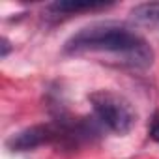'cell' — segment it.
<instances>
[{"label":"cell","instance_id":"1","mask_svg":"<svg viewBox=\"0 0 159 159\" xmlns=\"http://www.w3.org/2000/svg\"><path fill=\"white\" fill-rule=\"evenodd\" d=\"M67 54H105L116 66L148 69L153 64V49L133 28L120 23H94L75 32L64 45Z\"/></svg>","mask_w":159,"mask_h":159},{"label":"cell","instance_id":"2","mask_svg":"<svg viewBox=\"0 0 159 159\" xmlns=\"http://www.w3.org/2000/svg\"><path fill=\"white\" fill-rule=\"evenodd\" d=\"M88 101L94 109V116L105 129L116 135H127L133 129L137 122V111L122 94L112 90H96L88 94Z\"/></svg>","mask_w":159,"mask_h":159},{"label":"cell","instance_id":"3","mask_svg":"<svg viewBox=\"0 0 159 159\" xmlns=\"http://www.w3.org/2000/svg\"><path fill=\"white\" fill-rule=\"evenodd\" d=\"M58 142V129L54 122L49 124H36L30 127H25L19 133H13L8 140L6 146L11 152H30L45 144H56Z\"/></svg>","mask_w":159,"mask_h":159},{"label":"cell","instance_id":"4","mask_svg":"<svg viewBox=\"0 0 159 159\" xmlns=\"http://www.w3.org/2000/svg\"><path fill=\"white\" fill-rule=\"evenodd\" d=\"M112 2H96V0H58L47 6V13L51 17H69L84 11H99L111 8Z\"/></svg>","mask_w":159,"mask_h":159},{"label":"cell","instance_id":"5","mask_svg":"<svg viewBox=\"0 0 159 159\" xmlns=\"http://www.w3.org/2000/svg\"><path fill=\"white\" fill-rule=\"evenodd\" d=\"M131 15L137 23L142 25H159V2H144L131 10Z\"/></svg>","mask_w":159,"mask_h":159},{"label":"cell","instance_id":"6","mask_svg":"<svg viewBox=\"0 0 159 159\" xmlns=\"http://www.w3.org/2000/svg\"><path fill=\"white\" fill-rule=\"evenodd\" d=\"M148 137L159 144V111L153 112L152 120H150V125H148Z\"/></svg>","mask_w":159,"mask_h":159},{"label":"cell","instance_id":"7","mask_svg":"<svg viewBox=\"0 0 159 159\" xmlns=\"http://www.w3.org/2000/svg\"><path fill=\"white\" fill-rule=\"evenodd\" d=\"M11 49H13V47H11L10 39H8V38H2V58H6V56L10 54Z\"/></svg>","mask_w":159,"mask_h":159}]
</instances>
